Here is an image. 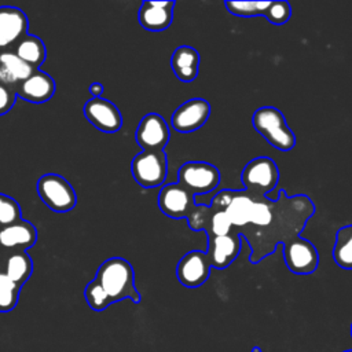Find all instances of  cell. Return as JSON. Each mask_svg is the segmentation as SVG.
<instances>
[{
    "mask_svg": "<svg viewBox=\"0 0 352 352\" xmlns=\"http://www.w3.org/2000/svg\"><path fill=\"white\" fill-rule=\"evenodd\" d=\"M314 213L315 205L307 195L289 197L285 190H279L278 199L271 201L252 192L243 224L232 231L249 242V260L257 264L272 254L279 243L285 245L300 236Z\"/></svg>",
    "mask_w": 352,
    "mask_h": 352,
    "instance_id": "1",
    "label": "cell"
},
{
    "mask_svg": "<svg viewBox=\"0 0 352 352\" xmlns=\"http://www.w3.org/2000/svg\"><path fill=\"white\" fill-rule=\"evenodd\" d=\"M103 292L109 305L129 298L132 302H140V293L135 286V271L132 264L122 257H110L104 260L94 278Z\"/></svg>",
    "mask_w": 352,
    "mask_h": 352,
    "instance_id": "2",
    "label": "cell"
},
{
    "mask_svg": "<svg viewBox=\"0 0 352 352\" xmlns=\"http://www.w3.org/2000/svg\"><path fill=\"white\" fill-rule=\"evenodd\" d=\"M254 129L275 148L289 151L296 146L294 132L289 128L285 116L274 106L258 107L252 117Z\"/></svg>",
    "mask_w": 352,
    "mask_h": 352,
    "instance_id": "3",
    "label": "cell"
},
{
    "mask_svg": "<svg viewBox=\"0 0 352 352\" xmlns=\"http://www.w3.org/2000/svg\"><path fill=\"white\" fill-rule=\"evenodd\" d=\"M131 172L143 188L164 184L168 175V160L164 150H142L131 162Z\"/></svg>",
    "mask_w": 352,
    "mask_h": 352,
    "instance_id": "4",
    "label": "cell"
},
{
    "mask_svg": "<svg viewBox=\"0 0 352 352\" xmlns=\"http://www.w3.org/2000/svg\"><path fill=\"white\" fill-rule=\"evenodd\" d=\"M40 199L58 213L70 212L77 204V195L72 184L58 173H45L37 182Z\"/></svg>",
    "mask_w": 352,
    "mask_h": 352,
    "instance_id": "5",
    "label": "cell"
},
{
    "mask_svg": "<svg viewBox=\"0 0 352 352\" xmlns=\"http://www.w3.org/2000/svg\"><path fill=\"white\" fill-rule=\"evenodd\" d=\"M241 180L245 190L265 197L275 190L279 182V169L272 158L256 157L242 169Z\"/></svg>",
    "mask_w": 352,
    "mask_h": 352,
    "instance_id": "6",
    "label": "cell"
},
{
    "mask_svg": "<svg viewBox=\"0 0 352 352\" xmlns=\"http://www.w3.org/2000/svg\"><path fill=\"white\" fill-rule=\"evenodd\" d=\"M177 183L192 195L213 191L220 183L219 169L204 161H188L177 170Z\"/></svg>",
    "mask_w": 352,
    "mask_h": 352,
    "instance_id": "7",
    "label": "cell"
},
{
    "mask_svg": "<svg viewBox=\"0 0 352 352\" xmlns=\"http://www.w3.org/2000/svg\"><path fill=\"white\" fill-rule=\"evenodd\" d=\"M283 258L286 267L298 275H307L316 271L319 265V253L308 239L297 236L283 245Z\"/></svg>",
    "mask_w": 352,
    "mask_h": 352,
    "instance_id": "8",
    "label": "cell"
},
{
    "mask_svg": "<svg viewBox=\"0 0 352 352\" xmlns=\"http://www.w3.org/2000/svg\"><path fill=\"white\" fill-rule=\"evenodd\" d=\"M195 206V195L187 191L177 182L161 187L158 194V208L168 217L188 219Z\"/></svg>",
    "mask_w": 352,
    "mask_h": 352,
    "instance_id": "9",
    "label": "cell"
},
{
    "mask_svg": "<svg viewBox=\"0 0 352 352\" xmlns=\"http://www.w3.org/2000/svg\"><path fill=\"white\" fill-rule=\"evenodd\" d=\"M210 261L206 252L190 250L177 263V280L190 289L202 286L210 275Z\"/></svg>",
    "mask_w": 352,
    "mask_h": 352,
    "instance_id": "10",
    "label": "cell"
},
{
    "mask_svg": "<svg viewBox=\"0 0 352 352\" xmlns=\"http://www.w3.org/2000/svg\"><path fill=\"white\" fill-rule=\"evenodd\" d=\"M210 116V104L206 99L192 98L182 103L172 114V126L180 133H191L204 126Z\"/></svg>",
    "mask_w": 352,
    "mask_h": 352,
    "instance_id": "11",
    "label": "cell"
},
{
    "mask_svg": "<svg viewBox=\"0 0 352 352\" xmlns=\"http://www.w3.org/2000/svg\"><path fill=\"white\" fill-rule=\"evenodd\" d=\"M85 118L99 131L104 133H114L122 126V116L118 107L104 99V98H92L84 104Z\"/></svg>",
    "mask_w": 352,
    "mask_h": 352,
    "instance_id": "12",
    "label": "cell"
},
{
    "mask_svg": "<svg viewBox=\"0 0 352 352\" xmlns=\"http://www.w3.org/2000/svg\"><path fill=\"white\" fill-rule=\"evenodd\" d=\"M170 138L165 118L157 113L146 114L135 132V139L143 150H164Z\"/></svg>",
    "mask_w": 352,
    "mask_h": 352,
    "instance_id": "13",
    "label": "cell"
},
{
    "mask_svg": "<svg viewBox=\"0 0 352 352\" xmlns=\"http://www.w3.org/2000/svg\"><path fill=\"white\" fill-rule=\"evenodd\" d=\"M29 21L26 14L11 6L0 7V51L14 47L28 34Z\"/></svg>",
    "mask_w": 352,
    "mask_h": 352,
    "instance_id": "14",
    "label": "cell"
},
{
    "mask_svg": "<svg viewBox=\"0 0 352 352\" xmlns=\"http://www.w3.org/2000/svg\"><path fill=\"white\" fill-rule=\"evenodd\" d=\"M37 242V228L28 220H18L0 228V249L4 253L25 252Z\"/></svg>",
    "mask_w": 352,
    "mask_h": 352,
    "instance_id": "15",
    "label": "cell"
},
{
    "mask_svg": "<svg viewBox=\"0 0 352 352\" xmlns=\"http://www.w3.org/2000/svg\"><path fill=\"white\" fill-rule=\"evenodd\" d=\"M241 238L242 236L234 231L227 235L208 238L206 254L209 257L210 265L216 270L227 268L241 252Z\"/></svg>",
    "mask_w": 352,
    "mask_h": 352,
    "instance_id": "16",
    "label": "cell"
},
{
    "mask_svg": "<svg viewBox=\"0 0 352 352\" xmlns=\"http://www.w3.org/2000/svg\"><path fill=\"white\" fill-rule=\"evenodd\" d=\"M56 89V84L54 78L45 73L38 70H34L25 81H22L19 85H16L15 92L16 96L32 102V103H44L48 102Z\"/></svg>",
    "mask_w": 352,
    "mask_h": 352,
    "instance_id": "17",
    "label": "cell"
},
{
    "mask_svg": "<svg viewBox=\"0 0 352 352\" xmlns=\"http://www.w3.org/2000/svg\"><path fill=\"white\" fill-rule=\"evenodd\" d=\"M175 1L146 0L139 8V23L150 32H161L170 26L173 21Z\"/></svg>",
    "mask_w": 352,
    "mask_h": 352,
    "instance_id": "18",
    "label": "cell"
},
{
    "mask_svg": "<svg viewBox=\"0 0 352 352\" xmlns=\"http://www.w3.org/2000/svg\"><path fill=\"white\" fill-rule=\"evenodd\" d=\"M33 72L34 69L19 59L12 50L0 51V84L15 89Z\"/></svg>",
    "mask_w": 352,
    "mask_h": 352,
    "instance_id": "19",
    "label": "cell"
},
{
    "mask_svg": "<svg viewBox=\"0 0 352 352\" xmlns=\"http://www.w3.org/2000/svg\"><path fill=\"white\" fill-rule=\"evenodd\" d=\"M170 67L183 82H191L197 78L199 70V54L190 45L177 47L170 56Z\"/></svg>",
    "mask_w": 352,
    "mask_h": 352,
    "instance_id": "20",
    "label": "cell"
},
{
    "mask_svg": "<svg viewBox=\"0 0 352 352\" xmlns=\"http://www.w3.org/2000/svg\"><path fill=\"white\" fill-rule=\"evenodd\" d=\"M12 51L19 59L32 66L34 70H38L47 58V50L43 40L29 33L14 45Z\"/></svg>",
    "mask_w": 352,
    "mask_h": 352,
    "instance_id": "21",
    "label": "cell"
},
{
    "mask_svg": "<svg viewBox=\"0 0 352 352\" xmlns=\"http://www.w3.org/2000/svg\"><path fill=\"white\" fill-rule=\"evenodd\" d=\"M3 272L18 286H23L33 272V261L26 252H12L6 257Z\"/></svg>",
    "mask_w": 352,
    "mask_h": 352,
    "instance_id": "22",
    "label": "cell"
},
{
    "mask_svg": "<svg viewBox=\"0 0 352 352\" xmlns=\"http://www.w3.org/2000/svg\"><path fill=\"white\" fill-rule=\"evenodd\" d=\"M331 254L340 268L352 270V224L344 226L337 231Z\"/></svg>",
    "mask_w": 352,
    "mask_h": 352,
    "instance_id": "23",
    "label": "cell"
},
{
    "mask_svg": "<svg viewBox=\"0 0 352 352\" xmlns=\"http://www.w3.org/2000/svg\"><path fill=\"white\" fill-rule=\"evenodd\" d=\"M21 289L4 272H0V312H10L16 307Z\"/></svg>",
    "mask_w": 352,
    "mask_h": 352,
    "instance_id": "24",
    "label": "cell"
},
{
    "mask_svg": "<svg viewBox=\"0 0 352 352\" xmlns=\"http://www.w3.org/2000/svg\"><path fill=\"white\" fill-rule=\"evenodd\" d=\"M271 1H224L227 10L236 16H257L265 15L267 8L270 7Z\"/></svg>",
    "mask_w": 352,
    "mask_h": 352,
    "instance_id": "25",
    "label": "cell"
},
{
    "mask_svg": "<svg viewBox=\"0 0 352 352\" xmlns=\"http://www.w3.org/2000/svg\"><path fill=\"white\" fill-rule=\"evenodd\" d=\"M210 219L208 221V226L205 228V232L208 235V238H213V236H221V235H227L232 231V224L228 219V216L226 214L224 210L220 209H214L210 206Z\"/></svg>",
    "mask_w": 352,
    "mask_h": 352,
    "instance_id": "26",
    "label": "cell"
},
{
    "mask_svg": "<svg viewBox=\"0 0 352 352\" xmlns=\"http://www.w3.org/2000/svg\"><path fill=\"white\" fill-rule=\"evenodd\" d=\"M22 219L19 204L10 195L0 192V228Z\"/></svg>",
    "mask_w": 352,
    "mask_h": 352,
    "instance_id": "27",
    "label": "cell"
},
{
    "mask_svg": "<svg viewBox=\"0 0 352 352\" xmlns=\"http://www.w3.org/2000/svg\"><path fill=\"white\" fill-rule=\"evenodd\" d=\"M292 16V7L287 1H271L265 11L264 18H267L274 25H285Z\"/></svg>",
    "mask_w": 352,
    "mask_h": 352,
    "instance_id": "28",
    "label": "cell"
},
{
    "mask_svg": "<svg viewBox=\"0 0 352 352\" xmlns=\"http://www.w3.org/2000/svg\"><path fill=\"white\" fill-rule=\"evenodd\" d=\"M210 206H205V205H198L195 206L194 212L188 216L187 221H188V226L192 231H205L206 226H208V221L210 219Z\"/></svg>",
    "mask_w": 352,
    "mask_h": 352,
    "instance_id": "29",
    "label": "cell"
},
{
    "mask_svg": "<svg viewBox=\"0 0 352 352\" xmlns=\"http://www.w3.org/2000/svg\"><path fill=\"white\" fill-rule=\"evenodd\" d=\"M16 92L14 88L0 84V116L7 114L15 104Z\"/></svg>",
    "mask_w": 352,
    "mask_h": 352,
    "instance_id": "30",
    "label": "cell"
},
{
    "mask_svg": "<svg viewBox=\"0 0 352 352\" xmlns=\"http://www.w3.org/2000/svg\"><path fill=\"white\" fill-rule=\"evenodd\" d=\"M89 92L92 95V98H102L103 94V85L100 82H92L89 85Z\"/></svg>",
    "mask_w": 352,
    "mask_h": 352,
    "instance_id": "31",
    "label": "cell"
},
{
    "mask_svg": "<svg viewBox=\"0 0 352 352\" xmlns=\"http://www.w3.org/2000/svg\"><path fill=\"white\" fill-rule=\"evenodd\" d=\"M6 257H7V253H4V252L0 249V272H3L4 263H6Z\"/></svg>",
    "mask_w": 352,
    "mask_h": 352,
    "instance_id": "32",
    "label": "cell"
},
{
    "mask_svg": "<svg viewBox=\"0 0 352 352\" xmlns=\"http://www.w3.org/2000/svg\"><path fill=\"white\" fill-rule=\"evenodd\" d=\"M252 352H261V348L260 346H253Z\"/></svg>",
    "mask_w": 352,
    "mask_h": 352,
    "instance_id": "33",
    "label": "cell"
},
{
    "mask_svg": "<svg viewBox=\"0 0 352 352\" xmlns=\"http://www.w3.org/2000/svg\"><path fill=\"white\" fill-rule=\"evenodd\" d=\"M344 352H352V349H348V351H344Z\"/></svg>",
    "mask_w": 352,
    "mask_h": 352,
    "instance_id": "34",
    "label": "cell"
},
{
    "mask_svg": "<svg viewBox=\"0 0 352 352\" xmlns=\"http://www.w3.org/2000/svg\"><path fill=\"white\" fill-rule=\"evenodd\" d=\"M351 336H352V324H351Z\"/></svg>",
    "mask_w": 352,
    "mask_h": 352,
    "instance_id": "35",
    "label": "cell"
}]
</instances>
